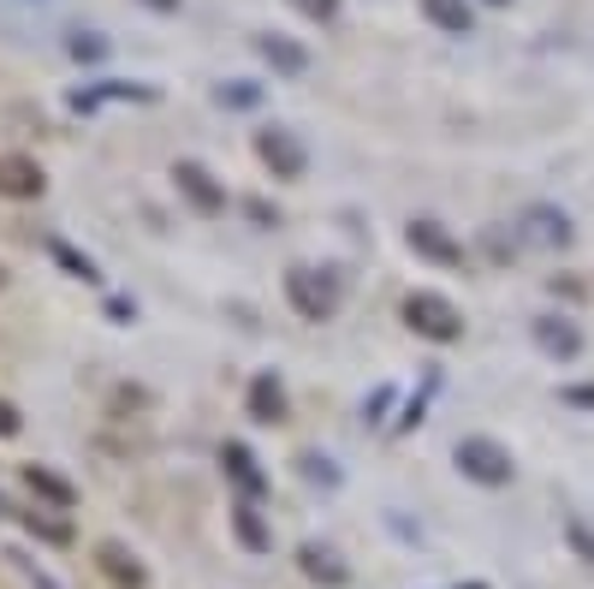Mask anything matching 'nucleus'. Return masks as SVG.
Returning a JSON list of instances; mask_svg holds the SVG:
<instances>
[{
  "label": "nucleus",
  "mask_w": 594,
  "mask_h": 589,
  "mask_svg": "<svg viewBox=\"0 0 594 589\" xmlns=\"http://www.w3.org/2000/svg\"><path fill=\"white\" fill-rule=\"evenodd\" d=\"M286 304H291L304 322H334V310H339V281H334L327 268L291 263V268H286Z\"/></svg>",
  "instance_id": "f257e3e1"
},
{
  "label": "nucleus",
  "mask_w": 594,
  "mask_h": 589,
  "mask_svg": "<svg viewBox=\"0 0 594 589\" xmlns=\"http://www.w3.org/2000/svg\"><path fill=\"white\" fill-rule=\"evenodd\" d=\"M452 464H458L469 482H482V489H505V482L517 477L512 453H505L494 435H464L458 446H452Z\"/></svg>",
  "instance_id": "f03ea898"
},
{
  "label": "nucleus",
  "mask_w": 594,
  "mask_h": 589,
  "mask_svg": "<svg viewBox=\"0 0 594 589\" xmlns=\"http://www.w3.org/2000/svg\"><path fill=\"white\" fill-rule=\"evenodd\" d=\"M405 327H410V334H423V340H434V345L464 340L458 304L440 298V292H410V298H405Z\"/></svg>",
  "instance_id": "7ed1b4c3"
},
{
  "label": "nucleus",
  "mask_w": 594,
  "mask_h": 589,
  "mask_svg": "<svg viewBox=\"0 0 594 589\" xmlns=\"http://www.w3.org/2000/svg\"><path fill=\"white\" fill-rule=\"evenodd\" d=\"M256 155H261V167H268L274 179H304V167H309L297 131H286V126H261L256 131Z\"/></svg>",
  "instance_id": "20e7f679"
},
{
  "label": "nucleus",
  "mask_w": 594,
  "mask_h": 589,
  "mask_svg": "<svg viewBox=\"0 0 594 589\" xmlns=\"http://www.w3.org/2000/svg\"><path fill=\"white\" fill-rule=\"evenodd\" d=\"M172 185H179V197H185L197 215H220V209H226V185H220L202 161H179V167H172Z\"/></svg>",
  "instance_id": "39448f33"
},
{
  "label": "nucleus",
  "mask_w": 594,
  "mask_h": 589,
  "mask_svg": "<svg viewBox=\"0 0 594 589\" xmlns=\"http://www.w3.org/2000/svg\"><path fill=\"white\" fill-rule=\"evenodd\" d=\"M48 190V173L30 155H0V197L7 203H37Z\"/></svg>",
  "instance_id": "423d86ee"
},
{
  "label": "nucleus",
  "mask_w": 594,
  "mask_h": 589,
  "mask_svg": "<svg viewBox=\"0 0 594 589\" xmlns=\"http://www.w3.org/2000/svg\"><path fill=\"white\" fill-rule=\"evenodd\" d=\"M244 411H250L256 423H268V429L291 418V400H286V387H279V375H274V370H261L250 387H244Z\"/></svg>",
  "instance_id": "0eeeda50"
},
{
  "label": "nucleus",
  "mask_w": 594,
  "mask_h": 589,
  "mask_svg": "<svg viewBox=\"0 0 594 589\" xmlns=\"http://www.w3.org/2000/svg\"><path fill=\"white\" fill-rule=\"evenodd\" d=\"M405 238H410L416 256H428V263H440V268H458V263H464V245L440 227V220H410Z\"/></svg>",
  "instance_id": "6e6552de"
},
{
  "label": "nucleus",
  "mask_w": 594,
  "mask_h": 589,
  "mask_svg": "<svg viewBox=\"0 0 594 589\" xmlns=\"http://www.w3.org/2000/svg\"><path fill=\"white\" fill-rule=\"evenodd\" d=\"M256 55L268 60L279 78H304V72H309V48L291 42V37H279V30H261V37H256Z\"/></svg>",
  "instance_id": "1a4fd4ad"
},
{
  "label": "nucleus",
  "mask_w": 594,
  "mask_h": 589,
  "mask_svg": "<svg viewBox=\"0 0 594 589\" xmlns=\"http://www.w3.org/2000/svg\"><path fill=\"white\" fill-rule=\"evenodd\" d=\"M297 571H304L309 583H321V589H345V583H352L345 560H339L334 548H321V542H304V548H297Z\"/></svg>",
  "instance_id": "9d476101"
},
{
  "label": "nucleus",
  "mask_w": 594,
  "mask_h": 589,
  "mask_svg": "<svg viewBox=\"0 0 594 589\" xmlns=\"http://www.w3.org/2000/svg\"><path fill=\"white\" fill-rule=\"evenodd\" d=\"M529 334H535L541 352L558 357V363H571L576 352H583V334H576V322H565V316H535V322H529Z\"/></svg>",
  "instance_id": "9b49d317"
},
{
  "label": "nucleus",
  "mask_w": 594,
  "mask_h": 589,
  "mask_svg": "<svg viewBox=\"0 0 594 589\" xmlns=\"http://www.w3.org/2000/svg\"><path fill=\"white\" fill-rule=\"evenodd\" d=\"M523 238L541 245V251H565L571 245V220L558 215V209H547V203H535V209L523 215Z\"/></svg>",
  "instance_id": "f8f14e48"
},
{
  "label": "nucleus",
  "mask_w": 594,
  "mask_h": 589,
  "mask_svg": "<svg viewBox=\"0 0 594 589\" xmlns=\"http://www.w3.org/2000/svg\"><path fill=\"white\" fill-rule=\"evenodd\" d=\"M220 464H226V477H232L238 489H244V500L268 494V471H261V464L250 459V446H244V441H226V446H220Z\"/></svg>",
  "instance_id": "ddd939ff"
},
{
  "label": "nucleus",
  "mask_w": 594,
  "mask_h": 589,
  "mask_svg": "<svg viewBox=\"0 0 594 589\" xmlns=\"http://www.w3.org/2000/svg\"><path fill=\"white\" fill-rule=\"evenodd\" d=\"M96 566H101V578H113L119 589H143V583H149L143 560H137L131 548H119V542H101V548H96Z\"/></svg>",
  "instance_id": "4468645a"
},
{
  "label": "nucleus",
  "mask_w": 594,
  "mask_h": 589,
  "mask_svg": "<svg viewBox=\"0 0 594 589\" xmlns=\"http://www.w3.org/2000/svg\"><path fill=\"white\" fill-rule=\"evenodd\" d=\"M19 477H24V489L37 494V500H48V507H60V512L78 507V489H72V482H66L60 471H48V464H24Z\"/></svg>",
  "instance_id": "2eb2a0df"
},
{
  "label": "nucleus",
  "mask_w": 594,
  "mask_h": 589,
  "mask_svg": "<svg viewBox=\"0 0 594 589\" xmlns=\"http://www.w3.org/2000/svg\"><path fill=\"white\" fill-rule=\"evenodd\" d=\"M232 536H238V548H250V553L274 548V530H268V518L256 512V500H238L232 507Z\"/></svg>",
  "instance_id": "dca6fc26"
},
{
  "label": "nucleus",
  "mask_w": 594,
  "mask_h": 589,
  "mask_svg": "<svg viewBox=\"0 0 594 589\" xmlns=\"http://www.w3.org/2000/svg\"><path fill=\"white\" fill-rule=\"evenodd\" d=\"M101 101H155V90L149 84H96V90H72L78 114H96Z\"/></svg>",
  "instance_id": "f3484780"
},
{
  "label": "nucleus",
  "mask_w": 594,
  "mask_h": 589,
  "mask_svg": "<svg viewBox=\"0 0 594 589\" xmlns=\"http://www.w3.org/2000/svg\"><path fill=\"white\" fill-rule=\"evenodd\" d=\"M423 19L434 30H446V37H469L476 12H469V0H423Z\"/></svg>",
  "instance_id": "a211bd4d"
},
{
  "label": "nucleus",
  "mask_w": 594,
  "mask_h": 589,
  "mask_svg": "<svg viewBox=\"0 0 594 589\" xmlns=\"http://www.w3.org/2000/svg\"><path fill=\"white\" fill-rule=\"evenodd\" d=\"M48 256H55V263L72 274V281H83V286H96V281H101V268H96L78 245H66V238H48Z\"/></svg>",
  "instance_id": "6ab92c4d"
},
{
  "label": "nucleus",
  "mask_w": 594,
  "mask_h": 589,
  "mask_svg": "<svg viewBox=\"0 0 594 589\" xmlns=\"http://www.w3.org/2000/svg\"><path fill=\"white\" fill-rule=\"evenodd\" d=\"M215 101H220V108H261V84L232 78V84H220V90H215Z\"/></svg>",
  "instance_id": "aec40b11"
},
{
  "label": "nucleus",
  "mask_w": 594,
  "mask_h": 589,
  "mask_svg": "<svg viewBox=\"0 0 594 589\" xmlns=\"http://www.w3.org/2000/svg\"><path fill=\"white\" fill-rule=\"evenodd\" d=\"M297 471H304V482H316V489H339L334 459H321V453H304V459H297Z\"/></svg>",
  "instance_id": "412c9836"
},
{
  "label": "nucleus",
  "mask_w": 594,
  "mask_h": 589,
  "mask_svg": "<svg viewBox=\"0 0 594 589\" xmlns=\"http://www.w3.org/2000/svg\"><path fill=\"white\" fill-rule=\"evenodd\" d=\"M24 530L37 536V542H72V524H66V518H37V512H24Z\"/></svg>",
  "instance_id": "4be33fe9"
},
{
  "label": "nucleus",
  "mask_w": 594,
  "mask_h": 589,
  "mask_svg": "<svg viewBox=\"0 0 594 589\" xmlns=\"http://www.w3.org/2000/svg\"><path fill=\"white\" fill-rule=\"evenodd\" d=\"M66 48H72V60H83V66L108 60V42H101V37H96V30H78V37H72V42H66Z\"/></svg>",
  "instance_id": "5701e85b"
},
{
  "label": "nucleus",
  "mask_w": 594,
  "mask_h": 589,
  "mask_svg": "<svg viewBox=\"0 0 594 589\" xmlns=\"http://www.w3.org/2000/svg\"><path fill=\"white\" fill-rule=\"evenodd\" d=\"M291 7H297V12H304V19H316V24H327V19H334V12H339V0H291Z\"/></svg>",
  "instance_id": "b1692460"
},
{
  "label": "nucleus",
  "mask_w": 594,
  "mask_h": 589,
  "mask_svg": "<svg viewBox=\"0 0 594 589\" xmlns=\"http://www.w3.org/2000/svg\"><path fill=\"white\" fill-rule=\"evenodd\" d=\"M7 560H12V566H19V571H24V578H30V583H37V589H60V583H55V578H48V571H42V566H30V560H24V553H7Z\"/></svg>",
  "instance_id": "393cba45"
},
{
  "label": "nucleus",
  "mask_w": 594,
  "mask_h": 589,
  "mask_svg": "<svg viewBox=\"0 0 594 589\" xmlns=\"http://www.w3.org/2000/svg\"><path fill=\"white\" fill-rule=\"evenodd\" d=\"M19 429H24L19 405H12V400H0V441H12V435H19Z\"/></svg>",
  "instance_id": "a878e982"
},
{
  "label": "nucleus",
  "mask_w": 594,
  "mask_h": 589,
  "mask_svg": "<svg viewBox=\"0 0 594 589\" xmlns=\"http://www.w3.org/2000/svg\"><path fill=\"white\" fill-rule=\"evenodd\" d=\"M244 215H250V220H256V227H274V220H279L268 197H250V203H244Z\"/></svg>",
  "instance_id": "bb28decb"
},
{
  "label": "nucleus",
  "mask_w": 594,
  "mask_h": 589,
  "mask_svg": "<svg viewBox=\"0 0 594 589\" xmlns=\"http://www.w3.org/2000/svg\"><path fill=\"white\" fill-rule=\"evenodd\" d=\"M387 405H393V387H375L369 400H363V418H369V423H380V411H387Z\"/></svg>",
  "instance_id": "cd10ccee"
},
{
  "label": "nucleus",
  "mask_w": 594,
  "mask_h": 589,
  "mask_svg": "<svg viewBox=\"0 0 594 589\" xmlns=\"http://www.w3.org/2000/svg\"><path fill=\"white\" fill-rule=\"evenodd\" d=\"M571 542H576V553H583V560H594V536H588L583 524H571Z\"/></svg>",
  "instance_id": "c85d7f7f"
},
{
  "label": "nucleus",
  "mask_w": 594,
  "mask_h": 589,
  "mask_svg": "<svg viewBox=\"0 0 594 589\" xmlns=\"http://www.w3.org/2000/svg\"><path fill=\"white\" fill-rule=\"evenodd\" d=\"M108 316H113V322H131L137 304H131V298H108Z\"/></svg>",
  "instance_id": "c756f323"
},
{
  "label": "nucleus",
  "mask_w": 594,
  "mask_h": 589,
  "mask_svg": "<svg viewBox=\"0 0 594 589\" xmlns=\"http://www.w3.org/2000/svg\"><path fill=\"white\" fill-rule=\"evenodd\" d=\"M558 400H565V405H594V387H565Z\"/></svg>",
  "instance_id": "7c9ffc66"
},
{
  "label": "nucleus",
  "mask_w": 594,
  "mask_h": 589,
  "mask_svg": "<svg viewBox=\"0 0 594 589\" xmlns=\"http://www.w3.org/2000/svg\"><path fill=\"white\" fill-rule=\"evenodd\" d=\"M149 12H179V0H143Z\"/></svg>",
  "instance_id": "2f4dec72"
},
{
  "label": "nucleus",
  "mask_w": 594,
  "mask_h": 589,
  "mask_svg": "<svg viewBox=\"0 0 594 589\" xmlns=\"http://www.w3.org/2000/svg\"><path fill=\"white\" fill-rule=\"evenodd\" d=\"M458 589H487V583H458Z\"/></svg>",
  "instance_id": "473e14b6"
},
{
  "label": "nucleus",
  "mask_w": 594,
  "mask_h": 589,
  "mask_svg": "<svg viewBox=\"0 0 594 589\" xmlns=\"http://www.w3.org/2000/svg\"><path fill=\"white\" fill-rule=\"evenodd\" d=\"M0 292H7V268H0Z\"/></svg>",
  "instance_id": "72a5a7b5"
}]
</instances>
